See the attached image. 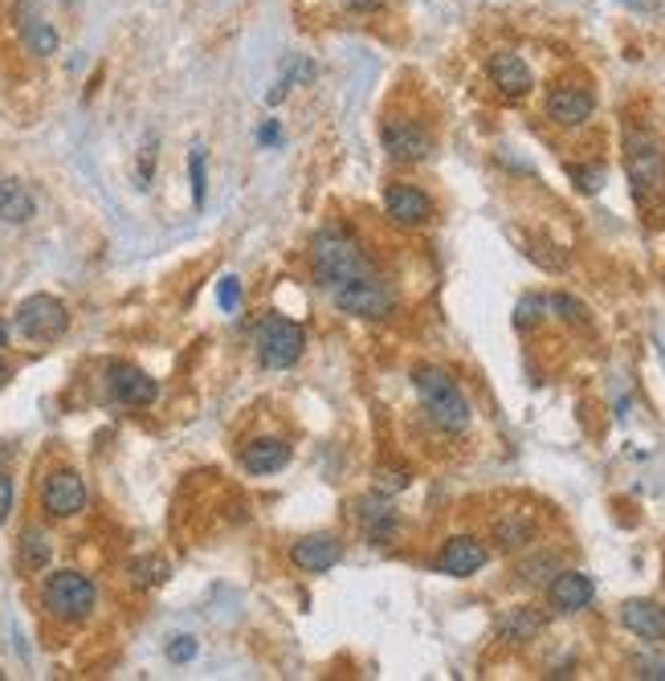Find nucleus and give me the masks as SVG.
<instances>
[{
    "label": "nucleus",
    "mask_w": 665,
    "mask_h": 681,
    "mask_svg": "<svg viewBox=\"0 0 665 681\" xmlns=\"http://www.w3.org/2000/svg\"><path fill=\"white\" fill-rule=\"evenodd\" d=\"M310 269H315V278H319L323 286H331V290L363 278V274H372L363 249L347 237V233H339V228L315 233V241H310Z\"/></svg>",
    "instance_id": "obj_1"
},
{
    "label": "nucleus",
    "mask_w": 665,
    "mask_h": 681,
    "mask_svg": "<svg viewBox=\"0 0 665 681\" xmlns=\"http://www.w3.org/2000/svg\"><path fill=\"white\" fill-rule=\"evenodd\" d=\"M413 384L421 404H425V413L433 416V425H441L445 433L469 428V401L450 372H441V368H416Z\"/></svg>",
    "instance_id": "obj_2"
},
{
    "label": "nucleus",
    "mask_w": 665,
    "mask_h": 681,
    "mask_svg": "<svg viewBox=\"0 0 665 681\" xmlns=\"http://www.w3.org/2000/svg\"><path fill=\"white\" fill-rule=\"evenodd\" d=\"M94 600H98V588L82 572H54L41 584V608L62 625H82L94 613Z\"/></svg>",
    "instance_id": "obj_3"
},
{
    "label": "nucleus",
    "mask_w": 665,
    "mask_h": 681,
    "mask_svg": "<svg viewBox=\"0 0 665 681\" xmlns=\"http://www.w3.org/2000/svg\"><path fill=\"white\" fill-rule=\"evenodd\" d=\"M625 172L637 201H657L665 192V151L650 131L625 135Z\"/></svg>",
    "instance_id": "obj_4"
},
{
    "label": "nucleus",
    "mask_w": 665,
    "mask_h": 681,
    "mask_svg": "<svg viewBox=\"0 0 665 681\" xmlns=\"http://www.w3.org/2000/svg\"><path fill=\"white\" fill-rule=\"evenodd\" d=\"M17 334H25L29 343H54L70 331V310L54 295H29L13 315Z\"/></svg>",
    "instance_id": "obj_5"
},
{
    "label": "nucleus",
    "mask_w": 665,
    "mask_h": 681,
    "mask_svg": "<svg viewBox=\"0 0 665 681\" xmlns=\"http://www.w3.org/2000/svg\"><path fill=\"white\" fill-rule=\"evenodd\" d=\"M306 348V331L294 319H282V315H270L257 327V360L266 363L270 372H282V368H294L303 360Z\"/></svg>",
    "instance_id": "obj_6"
},
{
    "label": "nucleus",
    "mask_w": 665,
    "mask_h": 681,
    "mask_svg": "<svg viewBox=\"0 0 665 681\" xmlns=\"http://www.w3.org/2000/svg\"><path fill=\"white\" fill-rule=\"evenodd\" d=\"M335 307L344 315H360V319H388L397 310V295H392L388 281L363 274L347 286H335Z\"/></svg>",
    "instance_id": "obj_7"
},
{
    "label": "nucleus",
    "mask_w": 665,
    "mask_h": 681,
    "mask_svg": "<svg viewBox=\"0 0 665 681\" xmlns=\"http://www.w3.org/2000/svg\"><path fill=\"white\" fill-rule=\"evenodd\" d=\"M380 139H384V151L397 163H421L433 151V135L416 119H404V115H388L380 123Z\"/></svg>",
    "instance_id": "obj_8"
},
{
    "label": "nucleus",
    "mask_w": 665,
    "mask_h": 681,
    "mask_svg": "<svg viewBox=\"0 0 665 681\" xmlns=\"http://www.w3.org/2000/svg\"><path fill=\"white\" fill-rule=\"evenodd\" d=\"M41 507L54 519H74L86 510V481L74 469H54L41 478Z\"/></svg>",
    "instance_id": "obj_9"
},
{
    "label": "nucleus",
    "mask_w": 665,
    "mask_h": 681,
    "mask_svg": "<svg viewBox=\"0 0 665 681\" xmlns=\"http://www.w3.org/2000/svg\"><path fill=\"white\" fill-rule=\"evenodd\" d=\"M486 560H490V551H486L482 539H474V534H453V539L441 543L433 567L441 575H453V579H469L474 572L486 567Z\"/></svg>",
    "instance_id": "obj_10"
},
{
    "label": "nucleus",
    "mask_w": 665,
    "mask_h": 681,
    "mask_svg": "<svg viewBox=\"0 0 665 681\" xmlns=\"http://www.w3.org/2000/svg\"><path fill=\"white\" fill-rule=\"evenodd\" d=\"M592 110H597V94L588 91V86L559 82V86H551V94H547V115H551V123H559V127H584V123L592 119Z\"/></svg>",
    "instance_id": "obj_11"
},
{
    "label": "nucleus",
    "mask_w": 665,
    "mask_h": 681,
    "mask_svg": "<svg viewBox=\"0 0 665 681\" xmlns=\"http://www.w3.org/2000/svg\"><path fill=\"white\" fill-rule=\"evenodd\" d=\"M107 387H110V401L127 404V408H147V404L160 396L156 380L144 368H135V363H110Z\"/></svg>",
    "instance_id": "obj_12"
},
{
    "label": "nucleus",
    "mask_w": 665,
    "mask_h": 681,
    "mask_svg": "<svg viewBox=\"0 0 665 681\" xmlns=\"http://www.w3.org/2000/svg\"><path fill=\"white\" fill-rule=\"evenodd\" d=\"M490 82H494V91L503 94V98H527V94L535 91V74L531 66L522 62L519 54H510V50H503V54H494L490 57Z\"/></svg>",
    "instance_id": "obj_13"
},
{
    "label": "nucleus",
    "mask_w": 665,
    "mask_h": 681,
    "mask_svg": "<svg viewBox=\"0 0 665 681\" xmlns=\"http://www.w3.org/2000/svg\"><path fill=\"white\" fill-rule=\"evenodd\" d=\"M291 560L298 572L323 575L344 560V543H339L335 534H306V539H298V543L291 547Z\"/></svg>",
    "instance_id": "obj_14"
},
{
    "label": "nucleus",
    "mask_w": 665,
    "mask_h": 681,
    "mask_svg": "<svg viewBox=\"0 0 665 681\" xmlns=\"http://www.w3.org/2000/svg\"><path fill=\"white\" fill-rule=\"evenodd\" d=\"M384 204H388V216H392L397 225H404V228L425 225L429 216H433V201H429L416 184H388Z\"/></svg>",
    "instance_id": "obj_15"
},
{
    "label": "nucleus",
    "mask_w": 665,
    "mask_h": 681,
    "mask_svg": "<svg viewBox=\"0 0 665 681\" xmlns=\"http://www.w3.org/2000/svg\"><path fill=\"white\" fill-rule=\"evenodd\" d=\"M592 596H597V584H592L584 572H556L551 588H547L551 608L563 613V616H572V613H580V608H588Z\"/></svg>",
    "instance_id": "obj_16"
},
{
    "label": "nucleus",
    "mask_w": 665,
    "mask_h": 681,
    "mask_svg": "<svg viewBox=\"0 0 665 681\" xmlns=\"http://www.w3.org/2000/svg\"><path fill=\"white\" fill-rule=\"evenodd\" d=\"M291 461V445L282 441V437H257L241 449V466L257 473V478H266V473H278L282 466Z\"/></svg>",
    "instance_id": "obj_17"
},
{
    "label": "nucleus",
    "mask_w": 665,
    "mask_h": 681,
    "mask_svg": "<svg viewBox=\"0 0 665 681\" xmlns=\"http://www.w3.org/2000/svg\"><path fill=\"white\" fill-rule=\"evenodd\" d=\"M621 625L641 641H665V608L653 600H629L621 608Z\"/></svg>",
    "instance_id": "obj_18"
},
{
    "label": "nucleus",
    "mask_w": 665,
    "mask_h": 681,
    "mask_svg": "<svg viewBox=\"0 0 665 681\" xmlns=\"http://www.w3.org/2000/svg\"><path fill=\"white\" fill-rule=\"evenodd\" d=\"M360 526H363V534H368V543H392L397 539V531H400V519H397V510L388 507L384 498L380 494H372V498H363L360 502Z\"/></svg>",
    "instance_id": "obj_19"
},
{
    "label": "nucleus",
    "mask_w": 665,
    "mask_h": 681,
    "mask_svg": "<svg viewBox=\"0 0 665 681\" xmlns=\"http://www.w3.org/2000/svg\"><path fill=\"white\" fill-rule=\"evenodd\" d=\"M535 531H539V522L531 510H506L503 519L494 522V547L522 551L527 543H535Z\"/></svg>",
    "instance_id": "obj_20"
},
{
    "label": "nucleus",
    "mask_w": 665,
    "mask_h": 681,
    "mask_svg": "<svg viewBox=\"0 0 665 681\" xmlns=\"http://www.w3.org/2000/svg\"><path fill=\"white\" fill-rule=\"evenodd\" d=\"M38 213V201L21 180H0V221L9 225H25Z\"/></svg>",
    "instance_id": "obj_21"
},
{
    "label": "nucleus",
    "mask_w": 665,
    "mask_h": 681,
    "mask_svg": "<svg viewBox=\"0 0 665 681\" xmlns=\"http://www.w3.org/2000/svg\"><path fill=\"white\" fill-rule=\"evenodd\" d=\"M543 632V613H535V608H510V613L498 620V637L503 641H510V645H527V641H535Z\"/></svg>",
    "instance_id": "obj_22"
},
{
    "label": "nucleus",
    "mask_w": 665,
    "mask_h": 681,
    "mask_svg": "<svg viewBox=\"0 0 665 681\" xmlns=\"http://www.w3.org/2000/svg\"><path fill=\"white\" fill-rule=\"evenodd\" d=\"M50 555H54V547H50L45 531L29 526V531L21 534V567H25V572H41V567L50 563Z\"/></svg>",
    "instance_id": "obj_23"
},
{
    "label": "nucleus",
    "mask_w": 665,
    "mask_h": 681,
    "mask_svg": "<svg viewBox=\"0 0 665 681\" xmlns=\"http://www.w3.org/2000/svg\"><path fill=\"white\" fill-rule=\"evenodd\" d=\"M21 33H25V45H29V54H38V57H50L57 50V29L54 25H45V21H25L21 25Z\"/></svg>",
    "instance_id": "obj_24"
},
{
    "label": "nucleus",
    "mask_w": 665,
    "mask_h": 681,
    "mask_svg": "<svg viewBox=\"0 0 665 681\" xmlns=\"http://www.w3.org/2000/svg\"><path fill=\"white\" fill-rule=\"evenodd\" d=\"M547 310H551V298L527 295V298L519 302V307H515V322H519L522 331H527V327H535V322L547 319Z\"/></svg>",
    "instance_id": "obj_25"
},
{
    "label": "nucleus",
    "mask_w": 665,
    "mask_h": 681,
    "mask_svg": "<svg viewBox=\"0 0 665 681\" xmlns=\"http://www.w3.org/2000/svg\"><path fill=\"white\" fill-rule=\"evenodd\" d=\"M559 572V560L556 555H539V560L522 563L519 567V579H527V584H543V579H556Z\"/></svg>",
    "instance_id": "obj_26"
},
{
    "label": "nucleus",
    "mask_w": 665,
    "mask_h": 681,
    "mask_svg": "<svg viewBox=\"0 0 665 681\" xmlns=\"http://www.w3.org/2000/svg\"><path fill=\"white\" fill-rule=\"evenodd\" d=\"M188 172H192V201H197V209H200V204H204V148H192Z\"/></svg>",
    "instance_id": "obj_27"
},
{
    "label": "nucleus",
    "mask_w": 665,
    "mask_h": 681,
    "mask_svg": "<svg viewBox=\"0 0 665 681\" xmlns=\"http://www.w3.org/2000/svg\"><path fill=\"white\" fill-rule=\"evenodd\" d=\"M551 310H556V315H559V319H563V322H580V327H584V307H580V302H576V298L572 295H556V298H551Z\"/></svg>",
    "instance_id": "obj_28"
},
{
    "label": "nucleus",
    "mask_w": 665,
    "mask_h": 681,
    "mask_svg": "<svg viewBox=\"0 0 665 681\" xmlns=\"http://www.w3.org/2000/svg\"><path fill=\"white\" fill-rule=\"evenodd\" d=\"M192 657H197V637H172V645H168V661L184 666V661H192Z\"/></svg>",
    "instance_id": "obj_29"
},
{
    "label": "nucleus",
    "mask_w": 665,
    "mask_h": 681,
    "mask_svg": "<svg viewBox=\"0 0 665 681\" xmlns=\"http://www.w3.org/2000/svg\"><path fill=\"white\" fill-rule=\"evenodd\" d=\"M217 302H221V310H238L241 281L238 278H221V286H217Z\"/></svg>",
    "instance_id": "obj_30"
},
{
    "label": "nucleus",
    "mask_w": 665,
    "mask_h": 681,
    "mask_svg": "<svg viewBox=\"0 0 665 681\" xmlns=\"http://www.w3.org/2000/svg\"><path fill=\"white\" fill-rule=\"evenodd\" d=\"M9 510H13V481L0 473V526L9 519Z\"/></svg>",
    "instance_id": "obj_31"
},
{
    "label": "nucleus",
    "mask_w": 665,
    "mask_h": 681,
    "mask_svg": "<svg viewBox=\"0 0 665 681\" xmlns=\"http://www.w3.org/2000/svg\"><path fill=\"white\" fill-rule=\"evenodd\" d=\"M576 180H580V188H584V192H597L600 188V180H604V172H600V168H592V172H584V168H576Z\"/></svg>",
    "instance_id": "obj_32"
},
{
    "label": "nucleus",
    "mask_w": 665,
    "mask_h": 681,
    "mask_svg": "<svg viewBox=\"0 0 665 681\" xmlns=\"http://www.w3.org/2000/svg\"><path fill=\"white\" fill-rule=\"evenodd\" d=\"M621 4H629L633 13H657L662 9V0H621Z\"/></svg>",
    "instance_id": "obj_33"
},
{
    "label": "nucleus",
    "mask_w": 665,
    "mask_h": 681,
    "mask_svg": "<svg viewBox=\"0 0 665 681\" xmlns=\"http://www.w3.org/2000/svg\"><path fill=\"white\" fill-rule=\"evenodd\" d=\"M274 139H278V127H274V123H270V127H262V143H274Z\"/></svg>",
    "instance_id": "obj_34"
},
{
    "label": "nucleus",
    "mask_w": 665,
    "mask_h": 681,
    "mask_svg": "<svg viewBox=\"0 0 665 681\" xmlns=\"http://www.w3.org/2000/svg\"><path fill=\"white\" fill-rule=\"evenodd\" d=\"M347 4H351V9H376L380 0H347Z\"/></svg>",
    "instance_id": "obj_35"
},
{
    "label": "nucleus",
    "mask_w": 665,
    "mask_h": 681,
    "mask_svg": "<svg viewBox=\"0 0 665 681\" xmlns=\"http://www.w3.org/2000/svg\"><path fill=\"white\" fill-rule=\"evenodd\" d=\"M9 375H13V372H9V363H4V360H0V387H4V384H9Z\"/></svg>",
    "instance_id": "obj_36"
},
{
    "label": "nucleus",
    "mask_w": 665,
    "mask_h": 681,
    "mask_svg": "<svg viewBox=\"0 0 665 681\" xmlns=\"http://www.w3.org/2000/svg\"><path fill=\"white\" fill-rule=\"evenodd\" d=\"M4 339H9V327H4V322H0V348H4Z\"/></svg>",
    "instance_id": "obj_37"
}]
</instances>
